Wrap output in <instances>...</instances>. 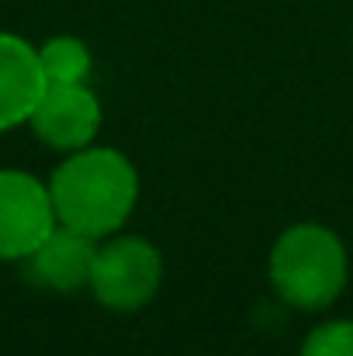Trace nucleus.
Returning <instances> with one entry per match:
<instances>
[{
	"label": "nucleus",
	"instance_id": "9",
	"mask_svg": "<svg viewBox=\"0 0 353 356\" xmlns=\"http://www.w3.org/2000/svg\"><path fill=\"white\" fill-rule=\"evenodd\" d=\"M301 356H353V322L333 318L315 325L301 343Z\"/></svg>",
	"mask_w": 353,
	"mask_h": 356
},
{
	"label": "nucleus",
	"instance_id": "7",
	"mask_svg": "<svg viewBox=\"0 0 353 356\" xmlns=\"http://www.w3.org/2000/svg\"><path fill=\"white\" fill-rule=\"evenodd\" d=\"M45 90L38 49L21 35L0 31V131L28 124Z\"/></svg>",
	"mask_w": 353,
	"mask_h": 356
},
{
	"label": "nucleus",
	"instance_id": "4",
	"mask_svg": "<svg viewBox=\"0 0 353 356\" xmlns=\"http://www.w3.org/2000/svg\"><path fill=\"white\" fill-rule=\"evenodd\" d=\"M56 225L49 184L24 170H0V259L24 263Z\"/></svg>",
	"mask_w": 353,
	"mask_h": 356
},
{
	"label": "nucleus",
	"instance_id": "8",
	"mask_svg": "<svg viewBox=\"0 0 353 356\" xmlns=\"http://www.w3.org/2000/svg\"><path fill=\"white\" fill-rule=\"evenodd\" d=\"M38 63L45 73V83H87L94 70V56L87 42L77 35H52L38 45Z\"/></svg>",
	"mask_w": 353,
	"mask_h": 356
},
{
	"label": "nucleus",
	"instance_id": "1",
	"mask_svg": "<svg viewBox=\"0 0 353 356\" xmlns=\"http://www.w3.org/2000/svg\"><path fill=\"white\" fill-rule=\"evenodd\" d=\"M139 170L115 145H84L49 177V194L59 225L91 238H108L125 229L139 204Z\"/></svg>",
	"mask_w": 353,
	"mask_h": 356
},
{
	"label": "nucleus",
	"instance_id": "3",
	"mask_svg": "<svg viewBox=\"0 0 353 356\" xmlns=\"http://www.w3.org/2000/svg\"><path fill=\"white\" fill-rule=\"evenodd\" d=\"M163 252L142 236H115L97 242L94 270H91V294L108 312H139L146 308L163 287Z\"/></svg>",
	"mask_w": 353,
	"mask_h": 356
},
{
	"label": "nucleus",
	"instance_id": "2",
	"mask_svg": "<svg viewBox=\"0 0 353 356\" xmlns=\"http://www.w3.org/2000/svg\"><path fill=\"white\" fill-rule=\"evenodd\" d=\"M267 277L284 305L298 312H322L347 291L350 252L329 225L295 222L274 238Z\"/></svg>",
	"mask_w": 353,
	"mask_h": 356
},
{
	"label": "nucleus",
	"instance_id": "5",
	"mask_svg": "<svg viewBox=\"0 0 353 356\" xmlns=\"http://www.w3.org/2000/svg\"><path fill=\"white\" fill-rule=\"evenodd\" d=\"M101 121V101L87 83H45L28 124L49 149L77 152L84 145H94Z\"/></svg>",
	"mask_w": 353,
	"mask_h": 356
},
{
	"label": "nucleus",
	"instance_id": "6",
	"mask_svg": "<svg viewBox=\"0 0 353 356\" xmlns=\"http://www.w3.org/2000/svg\"><path fill=\"white\" fill-rule=\"evenodd\" d=\"M94 256H97V238L66 229V225H56L49 238L24 259V273L42 291L73 294L91 284Z\"/></svg>",
	"mask_w": 353,
	"mask_h": 356
}]
</instances>
